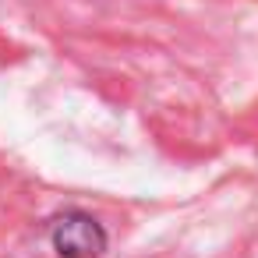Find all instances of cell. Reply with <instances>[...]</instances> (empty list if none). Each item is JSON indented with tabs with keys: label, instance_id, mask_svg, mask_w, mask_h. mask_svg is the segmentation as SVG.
I'll return each mask as SVG.
<instances>
[{
	"label": "cell",
	"instance_id": "1",
	"mask_svg": "<svg viewBox=\"0 0 258 258\" xmlns=\"http://www.w3.org/2000/svg\"><path fill=\"white\" fill-rule=\"evenodd\" d=\"M50 240L60 258H103L106 251V230L89 212H60L50 223Z\"/></svg>",
	"mask_w": 258,
	"mask_h": 258
}]
</instances>
